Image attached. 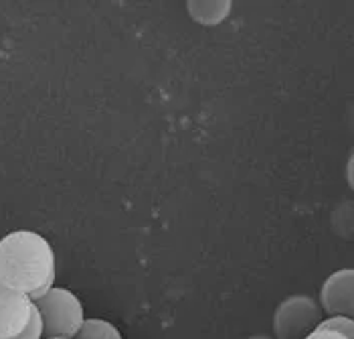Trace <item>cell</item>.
<instances>
[{
  "label": "cell",
  "instance_id": "obj_2",
  "mask_svg": "<svg viewBox=\"0 0 354 339\" xmlns=\"http://www.w3.org/2000/svg\"><path fill=\"white\" fill-rule=\"evenodd\" d=\"M32 303L43 323V339H73L85 321L83 303L69 288L53 286Z\"/></svg>",
  "mask_w": 354,
  "mask_h": 339
},
{
  "label": "cell",
  "instance_id": "obj_4",
  "mask_svg": "<svg viewBox=\"0 0 354 339\" xmlns=\"http://www.w3.org/2000/svg\"><path fill=\"white\" fill-rule=\"evenodd\" d=\"M35 313V303L25 293L8 288L0 283V339L21 336Z\"/></svg>",
  "mask_w": 354,
  "mask_h": 339
},
{
  "label": "cell",
  "instance_id": "obj_7",
  "mask_svg": "<svg viewBox=\"0 0 354 339\" xmlns=\"http://www.w3.org/2000/svg\"><path fill=\"white\" fill-rule=\"evenodd\" d=\"M73 339H124L120 329L106 319H85Z\"/></svg>",
  "mask_w": 354,
  "mask_h": 339
},
{
  "label": "cell",
  "instance_id": "obj_6",
  "mask_svg": "<svg viewBox=\"0 0 354 339\" xmlns=\"http://www.w3.org/2000/svg\"><path fill=\"white\" fill-rule=\"evenodd\" d=\"M189 15L201 25H221L231 15V2H187Z\"/></svg>",
  "mask_w": 354,
  "mask_h": 339
},
{
  "label": "cell",
  "instance_id": "obj_9",
  "mask_svg": "<svg viewBox=\"0 0 354 339\" xmlns=\"http://www.w3.org/2000/svg\"><path fill=\"white\" fill-rule=\"evenodd\" d=\"M15 339H43V323H41V317H39L37 309L30 317V323L27 325V329Z\"/></svg>",
  "mask_w": 354,
  "mask_h": 339
},
{
  "label": "cell",
  "instance_id": "obj_10",
  "mask_svg": "<svg viewBox=\"0 0 354 339\" xmlns=\"http://www.w3.org/2000/svg\"><path fill=\"white\" fill-rule=\"evenodd\" d=\"M304 339H346L340 333H332V331H320V329H314L308 338Z\"/></svg>",
  "mask_w": 354,
  "mask_h": 339
},
{
  "label": "cell",
  "instance_id": "obj_11",
  "mask_svg": "<svg viewBox=\"0 0 354 339\" xmlns=\"http://www.w3.org/2000/svg\"><path fill=\"white\" fill-rule=\"evenodd\" d=\"M249 339H273V338L272 336H263V333H261V336H251Z\"/></svg>",
  "mask_w": 354,
  "mask_h": 339
},
{
  "label": "cell",
  "instance_id": "obj_5",
  "mask_svg": "<svg viewBox=\"0 0 354 339\" xmlns=\"http://www.w3.org/2000/svg\"><path fill=\"white\" fill-rule=\"evenodd\" d=\"M320 309L322 313L353 317L354 315V270L340 268L328 277L320 288Z\"/></svg>",
  "mask_w": 354,
  "mask_h": 339
},
{
  "label": "cell",
  "instance_id": "obj_3",
  "mask_svg": "<svg viewBox=\"0 0 354 339\" xmlns=\"http://www.w3.org/2000/svg\"><path fill=\"white\" fill-rule=\"evenodd\" d=\"M324 319L318 301L308 295L286 297L273 313V339L308 338Z\"/></svg>",
  "mask_w": 354,
  "mask_h": 339
},
{
  "label": "cell",
  "instance_id": "obj_1",
  "mask_svg": "<svg viewBox=\"0 0 354 339\" xmlns=\"http://www.w3.org/2000/svg\"><path fill=\"white\" fill-rule=\"evenodd\" d=\"M57 260L53 246L32 229H15L0 238V283L30 301L53 288Z\"/></svg>",
  "mask_w": 354,
  "mask_h": 339
},
{
  "label": "cell",
  "instance_id": "obj_8",
  "mask_svg": "<svg viewBox=\"0 0 354 339\" xmlns=\"http://www.w3.org/2000/svg\"><path fill=\"white\" fill-rule=\"evenodd\" d=\"M316 329H320V331H332V333H340V336H344L346 339H354L353 317H342V315L324 317Z\"/></svg>",
  "mask_w": 354,
  "mask_h": 339
},
{
  "label": "cell",
  "instance_id": "obj_12",
  "mask_svg": "<svg viewBox=\"0 0 354 339\" xmlns=\"http://www.w3.org/2000/svg\"><path fill=\"white\" fill-rule=\"evenodd\" d=\"M51 339H65V338H51Z\"/></svg>",
  "mask_w": 354,
  "mask_h": 339
}]
</instances>
